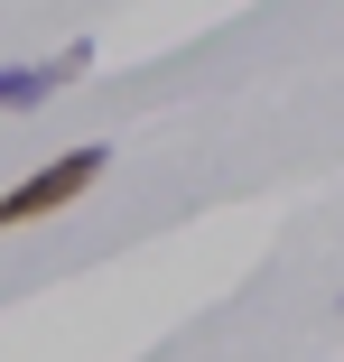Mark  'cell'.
Wrapping results in <instances>:
<instances>
[{
    "label": "cell",
    "instance_id": "1",
    "mask_svg": "<svg viewBox=\"0 0 344 362\" xmlns=\"http://www.w3.org/2000/svg\"><path fill=\"white\" fill-rule=\"evenodd\" d=\"M103 168H112V149H103V139H84V149L47 158L38 177H19L10 195H0V233H19V223H47V214H65L75 195H93V186H103Z\"/></svg>",
    "mask_w": 344,
    "mask_h": 362
},
{
    "label": "cell",
    "instance_id": "2",
    "mask_svg": "<svg viewBox=\"0 0 344 362\" xmlns=\"http://www.w3.org/2000/svg\"><path fill=\"white\" fill-rule=\"evenodd\" d=\"M75 75H93V37H75V47L47 56V65H0V112H38V103H56Z\"/></svg>",
    "mask_w": 344,
    "mask_h": 362
}]
</instances>
